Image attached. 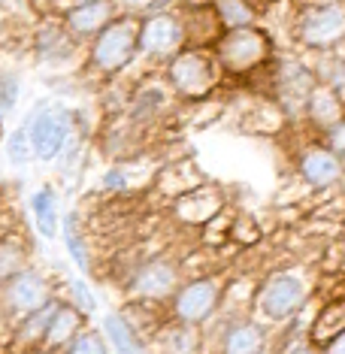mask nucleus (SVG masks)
<instances>
[{
    "instance_id": "nucleus-1",
    "label": "nucleus",
    "mask_w": 345,
    "mask_h": 354,
    "mask_svg": "<svg viewBox=\"0 0 345 354\" xmlns=\"http://www.w3.org/2000/svg\"><path fill=\"white\" fill-rule=\"evenodd\" d=\"M212 52L221 64L224 79H230V82H252L254 76H261L279 58L276 39L261 25L224 30V37L215 43Z\"/></svg>"
},
{
    "instance_id": "nucleus-2",
    "label": "nucleus",
    "mask_w": 345,
    "mask_h": 354,
    "mask_svg": "<svg viewBox=\"0 0 345 354\" xmlns=\"http://www.w3.org/2000/svg\"><path fill=\"white\" fill-rule=\"evenodd\" d=\"M164 82L170 85L179 103H200L218 94L227 82L221 73V64L212 49H182L164 64Z\"/></svg>"
},
{
    "instance_id": "nucleus-3",
    "label": "nucleus",
    "mask_w": 345,
    "mask_h": 354,
    "mask_svg": "<svg viewBox=\"0 0 345 354\" xmlns=\"http://www.w3.org/2000/svg\"><path fill=\"white\" fill-rule=\"evenodd\" d=\"M140 19L142 15H118L88 43V73L97 79H112L131 67L140 55Z\"/></svg>"
},
{
    "instance_id": "nucleus-4",
    "label": "nucleus",
    "mask_w": 345,
    "mask_h": 354,
    "mask_svg": "<svg viewBox=\"0 0 345 354\" xmlns=\"http://www.w3.org/2000/svg\"><path fill=\"white\" fill-rule=\"evenodd\" d=\"M312 291L315 288L300 270H272L258 281L254 312L267 324H285L306 309Z\"/></svg>"
},
{
    "instance_id": "nucleus-5",
    "label": "nucleus",
    "mask_w": 345,
    "mask_h": 354,
    "mask_svg": "<svg viewBox=\"0 0 345 354\" xmlns=\"http://www.w3.org/2000/svg\"><path fill=\"white\" fill-rule=\"evenodd\" d=\"M291 37L306 55L318 52H342L345 49V3H318V6H294Z\"/></svg>"
},
{
    "instance_id": "nucleus-6",
    "label": "nucleus",
    "mask_w": 345,
    "mask_h": 354,
    "mask_svg": "<svg viewBox=\"0 0 345 354\" xmlns=\"http://www.w3.org/2000/svg\"><path fill=\"white\" fill-rule=\"evenodd\" d=\"M227 279L230 276H224V272H206V276L185 279L179 285V291L173 294V300L167 303L170 318L185 321V324H194V327L212 324L221 309Z\"/></svg>"
},
{
    "instance_id": "nucleus-7",
    "label": "nucleus",
    "mask_w": 345,
    "mask_h": 354,
    "mask_svg": "<svg viewBox=\"0 0 345 354\" xmlns=\"http://www.w3.org/2000/svg\"><path fill=\"white\" fill-rule=\"evenodd\" d=\"M30 122V146H34V158L39 160H55L64 155L67 142L73 140L76 127V112L64 103H39V106L28 115Z\"/></svg>"
},
{
    "instance_id": "nucleus-8",
    "label": "nucleus",
    "mask_w": 345,
    "mask_h": 354,
    "mask_svg": "<svg viewBox=\"0 0 345 354\" xmlns=\"http://www.w3.org/2000/svg\"><path fill=\"white\" fill-rule=\"evenodd\" d=\"M185 49V30L176 10H151L140 19V55L167 64Z\"/></svg>"
},
{
    "instance_id": "nucleus-9",
    "label": "nucleus",
    "mask_w": 345,
    "mask_h": 354,
    "mask_svg": "<svg viewBox=\"0 0 345 354\" xmlns=\"http://www.w3.org/2000/svg\"><path fill=\"white\" fill-rule=\"evenodd\" d=\"M55 300L52 281L43 276L39 270H25L19 276H12L10 281H3L0 288V315L10 318L12 324H19L25 315L43 309L46 303Z\"/></svg>"
},
{
    "instance_id": "nucleus-10",
    "label": "nucleus",
    "mask_w": 345,
    "mask_h": 354,
    "mask_svg": "<svg viewBox=\"0 0 345 354\" xmlns=\"http://www.w3.org/2000/svg\"><path fill=\"white\" fill-rule=\"evenodd\" d=\"M182 281H185V276H182L179 261L155 254V257H146V261L140 263V270H136L133 279L127 281V291H131V297H140V300L170 303Z\"/></svg>"
},
{
    "instance_id": "nucleus-11",
    "label": "nucleus",
    "mask_w": 345,
    "mask_h": 354,
    "mask_svg": "<svg viewBox=\"0 0 345 354\" xmlns=\"http://www.w3.org/2000/svg\"><path fill=\"white\" fill-rule=\"evenodd\" d=\"M230 206V197L221 185H215L206 179L203 185L191 188L188 194L170 200V218L182 227H191V230H200L203 224H209L221 209Z\"/></svg>"
},
{
    "instance_id": "nucleus-12",
    "label": "nucleus",
    "mask_w": 345,
    "mask_h": 354,
    "mask_svg": "<svg viewBox=\"0 0 345 354\" xmlns=\"http://www.w3.org/2000/svg\"><path fill=\"white\" fill-rule=\"evenodd\" d=\"M182 19L188 49H215V43L224 37V21L212 0H179L173 6Z\"/></svg>"
},
{
    "instance_id": "nucleus-13",
    "label": "nucleus",
    "mask_w": 345,
    "mask_h": 354,
    "mask_svg": "<svg viewBox=\"0 0 345 354\" xmlns=\"http://www.w3.org/2000/svg\"><path fill=\"white\" fill-rule=\"evenodd\" d=\"M297 173L309 188L327 191L345 179V160L333 149H327L324 142H312L297 155Z\"/></svg>"
},
{
    "instance_id": "nucleus-14",
    "label": "nucleus",
    "mask_w": 345,
    "mask_h": 354,
    "mask_svg": "<svg viewBox=\"0 0 345 354\" xmlns=\"http://www.w3.org/2000/svg\"><path fill=\"white\" fill-rule=\"evenodd\" d=\"M248 94L252 97L239 109L236 127L248 136H279L288 127V122H291L285 115V109L272 97H267V94H258V91H248Z\"/></svg>"
},
{
    "instance_id": "nucleus-15",
    "label": "nucleus",
    "mask_w": 345,
    "mask_h": 354,
    "mask_svg": "<svg viewBox=\"0 0 345 354\" xmlns=\"http://www.w3.org/2000/svg\"><path fill=\"white\" fill-rule=\"evenodd\" d=\"M118 15L122 12H118L115 0H82V3L70 6L61 21L79 43H85V39L91 43V39L97 37L112 19H118Z\"/></svg>"
},
{
    "instance_id": "nucleus-16",
    "label": "nucleus",
    "mask_w": 345,
    "mask_h": 354,
    "mask_svg": "<svg viewBox=\"0 0 345 354\" xmlns=\"http://www.w3.org/2000/svg\"><path fill=\"white\" fill-rule=\"evenodd\" d=\"M267 351V327L263 321L243 315L227 318L218 327V354H263Z\"/></svg>"
},
{
    "instance_id": "nucleus-17",
    "label": "nucleus",
    "mask_w": 345,
    "mask_h": 354,
    "mask_svg": "<svg viewBox=\"0 0 345 354\" xmlns=\"http://www.w3.org/2000/svg\"><path fill=\"white\" fill-rule=\"evenodd\" d=\"M79 52V39L64 28L61 19H43L34 34V55L49 67H64Z\"/></svg>"
},
{
    "instance_id": "nucleus-18",
    "label": "nucleus",
    "mask_w": 345,
    "mask_h": 354,
    "mask_svg": "<svg viewBox=\"0 0 345 354\" xmlns=\"http://www.w3.org/2000/svg\"><path fill=\"white\" fill-rule=\"evenodd\" d=\"M342 118H345V100L333 91L330 85L318 82L309 94L306 109H303V122H306V127L321 140V136L330 131V127L339 124Z\"/></svg>"
},
{
    "instance_id": "nucleus-19",
    "label": "nucleus",
    "mask_w": 345,
    "mask_h": 354,
    "mask_svg": "<svg viewBox=\"0 0 345 354\" xmlns=\"http://www.w3.org/2000/svg\"><path fill=\"white\" fill-rule=\"evenodd\" d=\"M345 333V294H333L318 306V312L312 315L306 327V339L315 348L327 351L330 345Z\"/></svg>"
},
{
    "instance_id": "nucleus-20",
    "label": "nucleus",
    "mask_w": 345,
    "mask_h": 354,
    "mask_svg": "<svg viewBox=\"0 0 345 354\" xmlns=\"http://www.w3.org/2000/svg\"><path fill=\"white\" fill-rule=\"evenodd\" d=\"M85 312L76 309L73 303H58V309H55V315L49 321V327H46V336H43V348L39 351H52V354H61L67 348L70 342L76 339L79 333L85 330Z\"/></svg>"
},
{
    "instance_id": "nucleus-21",
    "label": "nucleus",
    "mask_w": 345,
    "mask_h": 354,
    "mask_svg": "<svg viewBox=\"0 0 345 354\" xmlns=\"http://www.w3.org/2000/svg\"><path fill=\"white\" fill-rule=\"evenodd\" d=\"M203 182H206V176L197 167V160L194 158H179V160L167 164L164 170L158 173L155 191L158 194H164L167 200H176V197L188 194L191 188H197V185H203Z\"/></svg>"
},
{
    "instance_id": "nucleus-22",
    "label": "nucleus",
    "mask_w": 345,
    "mask_h": 354,
    "mask_svg": "<svg viewBox=\"0 0 345 354\" xmlns=\"http://www.w3.org/2000/svg\"><path fill=\"white\" fill-rule=\"evenodd\" d=\"M160 348V354H200L203 345V327L185 324V321L170 318L151 339Z\"/></svg>"
},
{
    "instance_id": "nucleus-23",
    "label": "nucleus",
    "mask_w": 345,
    "mask_h": 354,
    "mask_svg": "<svg viewBox=\"0 0 345 354\" xmlns=\"http://www.w3.org/2000/svg\"><path fill=\"white\" fill-rule=\"evenodd\" d=\"M30 212H34V224L46 239H55L61 233V209H58V194L46 185L30 197Z\"/></svg>"
},
{
    "instance_id": "nucleus-24",
    "label": "nucleus",
    "mask_w": 345,
    "mask_h": 354,
    "mask_svg": "<svg viewBox=\"0 0 345 354\" xmlns=\"http://www.w3.org/2000/svg\"><path fill=\"white\" fill-rule=\"evenodd\" d=\"M30 267V248L21 236L3 233L0 236V285Z\"/></svg>"
},
{
    "instance_id": "nucleus-25",
    "label": "nucleus",
    "mask_w": 345,
    "mask_h": 354,
    "mask_svg": "<svg viewBox=\"0 0 345 354\" xmlns=\"http://www.w3.org/2000/svg\"><path fill=\"white\" fill-rule=\"evenodd\" d=\"M103 339L115 348V354H142V339L133 333V327L124 321V315L103 318Z\"/></svg>"
},
{
    "instance_id": "nucleus-26",
    "label": "nucleus",
    "mask_w": 345,
    "mask_h": 354,
    "mask_svg": "<svg viewBox=\"0 0 345 354\" xmlns=\"http://www.w3.org/2000/svg\"><path fill=\"white\" fill-rule=\"evenodd\" d=\"M61 236H64V245H67L73 263L82 272L91 270V261H88V248H85V236H82V227H79V212H70L64 215L61 221Z\"/></svg>"
},
{
    "instance_id": "nucleus-27",
    "label": "nucleus",
    "mask_w": 345,
    "mask_h": 354,
    "mask_svg": "<svg viewBox=\"0 0 345 354\" xmlns=\"http://www.w3.org/2000/svg\"><path fill=\"white\" fill-rule=\"evenodd\" d=\"M215 10H218L224 28H245V25H258V10H254L248 0H212Z\"/></svg>"
},
{
    "instance_id": "nucleus-28",
    "label": "nucleus",
    "mask_w": 345,
    "mask_h": 354,
    "mask_svg": "<svg viewBox=\"0 0 345 354\" xmlns=\"http://www.w3.org/2000/svg\"><path fill=\"white\" fill-rule=\"evenodd\" d=\"M263 239V230L254 215H245V212H234V224H230V245H239V248H252Z\"/></svg>"
},
{
    "instance_id": "nucleus-29",
    "label": "nucleus",
    "mask_w": 345,
    "mask_h": 354,
    "mask_svg": "<svg viewBox=\"0 0 345 354\" xmlns=\"http://www.w3.org/2000/svg\"><path fill=\"white\" fill-rule=\"evenodd\" d=\"M6 158L15 167H25L30 158H34V146H30V122L25 118L15 131L6 136Z\"/></svg>"
},
{
    "instance_id": "nucleus-30",
    "label": "nucleus",
    "mask_w": 345,
    "mask_h": 354,
    "mask_svg": "<svg viewBox=\"0 0 345 354\" xmlns=\"http://www.w3.org/2000/svg\"><path fill=\"white\" fill-rule=\"evenodd\" d=\"M21 94V79L15 70H0V118L12 115L15 103Z\"/></svg>"
},
{
    "instance_id": "nucleus-31",
    "label": "nucleus",
    "mask_w": 345,
    "mask_h": 354,
    "mask_svg": "<svg viewBox=\"0 0 345 354\" xmlns=\"http://www.w3.org/2000/svg\"><path fill=\"white\" fill-rule=\"evenodd\" d=\"M61 354H109V351H106V339H103L97 330H88L85 327L82 333H79Z\"/></svg>"
},
{
    "instance_id": "nucleus-32",
    "label": "nucleus",
    "mask_w": 345,
    "mask_h": 354,
    "mask_svg": "<svg viewBox=\"0 0 345 354\" xmlns=\"http://www.w3.org/2000/svg\"><path fill=\"white\" fill-rule=\"evenodd\" d=\"M321 272L330 276H345V236L333 239L330 245L321 252Z\"/></svg>"
},
{
    "instance_id": "nucleus-33",
    "label": "nucleus",
    "mask_w": 345,
    "mask_h": 354,
    "mask_svg": "<svg viewBox=\"0 0 345 354\" xmlns=\"http://www.w3.org/2000/svg\"><path fill=\"white\" fill-rule=\"evenodd\" d=\"M28 3L39 19H64V12H67L76 0H28Z\"/></svg>"
},
{
    "instance_id": "nucleus-34",
    "label": "nucleus",
    "mask_w": 345,
    "mask_h": 354,
    "mask_svg": "<svg viewBox=\"0 0 345 354\" xmlns=\"http://www.w3.org/2000/svg\"><path fill=\"white\" fill-rule=\"evenodd\" d=\"M70 297H73V303L76 309H82L85 315H91L94 309H97V303H94V297H91V291H88V285L85 281H79V279H70Z\"/></svg>"
},
{
    "instance_id": "nucleus-35",
    "label": "nucleus",
    "mask_w": 345,
    "mask_h": 354,
    "mask_svg": "<svg viewBox=\"0 0 345 354\" xmlns=\"http://www.w3.org/2000/svg\"><path fill=\"white\" fill-rule=\"evenodd\" d=\"M321 142H324L327 149H333L336 155H339L342 160H345V118L336 127H330L324 136H321Z\"/></svg>"
},
{
    "instance_id": "nucleus-36",
    "label": "nucleus",
    "mask_w": 345,
    "mask_h": 354,
    "mask_svg": "<svg viewBox=\"0 0 345 354\" xmlns=\"http://www.w3.org/2000/svg\"><path fill=\"white\" fill-rule=\"evenodd\" d=\"M122 15H146L158 6V0H115Z\"/></svg>"
},
{
    "instance_id": "nucleus-37",
    "label": "nucleus",
    "mask_w": 345,
    "mask_h": 354,
    "mask_svg": "<svg viewBox=\"0 0 345 354\" xmlns=\"http://www.w3.org/2000/svg\"><path fill=\"white\" fill-rule=\"evenodd\" d=\"M285 354H324L321 348H315V345H312L309 339H303V342H294L291 348H288Z\"/></svg>"
},
{
    "instance_id": "nucleus-38",
    "label": "nucleus",
    "mask_w": 345,
    "mask_h": 354,
    "mask_svg": "<svg viewBox=\"0 0 345 354\" xmlns=\"http://www.w3.org/2000/svg\"><path fill=\"white\" fill-rule=\"evenodd\" d=\"M324 354H345V333L339 336V339H336L333 345H330V348H327Z\"/></svg>"
},
{
    "instance_id": "nucleus-39",
    "label": "nucleus",
    "mask_w": 345,
    "mask_h": 354,
    "mask_svg": "<svg viewBox=\"0 0 345 354\" xmlns=\"http://www.w3.org/2000/svg\"><path fill=\"white\" fill-rule=\"evenodd\" d=\"M76 3H82V0H76Z\"/></svg>"
},
{
    "instance_id": "nucleus-40",
    "label": "nucleus",
    "mask_w": 345,
    "mask_h": 354,
    "mask_svg": "<svg viewBox=\"0 0 345 354\" xmlns=\"http://www.w3.org/2000/svg\"><path fill=\"white\" fill-rule=\"evenodd\" d=\"M342 3H345V0H342Z\"/></svg>"
}]
</instances>
